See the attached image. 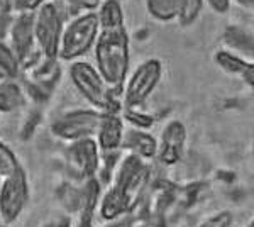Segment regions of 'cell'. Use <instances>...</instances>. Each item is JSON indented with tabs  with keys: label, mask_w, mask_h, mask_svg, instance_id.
I'll return each mask as SVG.
<instances>
[{
	"label": "cell",
	"mask_w": 254,
	"mask_h": 227,
	"mask_svg": "<svg viewBox=\"0 0 254 227\" xmlns=\"http://www.w3.org/2000/svg\"><path fill=\"white\" fill-rule=\"evenodd\" d=\"M95 12L98 36L92 49L93 67L114 92L122 93L130 65V39L124 10L119 0H102Z\"/></svg>",
	"instance_id": "6da1fadb"
},
{
	"label": "cell",
	"mask_w": 254,
	"mask_h": 227,
	"mask_svg": "<svg viewBox=\"0 0 254 227\" xmlns=\"http://www.w3.org/2000/svg\"><path fill=\"white\" fill-rule=\"evenodd\" d=\"M149 163L137 159L136 156L124 154L117 163L112 175V183L100 195L97 212L104 221H116L137 209L142 195L151 180Z\"/></svg>",
	"instance_id": "7a4b0ae2"
},
{
	"label": "cell",
	"mask_w": 254,
	"mask_h": 227,
	"mask_svg": "<svg viewBox=\"0 0 254 227\" xmlns=\"http://www.w3.org/2000/svg\"><path fill=\"white\" fill-rule=\"evenodd\" d=\"M69 78L75 88L92 109L98 112H116L122 110V93L114 92L105 83L100 73L92 63L83 60H76L69 63Z\"/></svg>",
	"instance_id": "3957f363"
},
{
	"label": "cell",
	"mask_w": 254,
	"mask_h": 227,
	"mask_svg": "<svg viewBox=\"0 0 254 227\" xmlns=\"http://www.w3.org/2000/svg\"><path fill=\"white\" fill-rule=\"evenodd\" d=\"M97 36V12H83V14L68 19L63 27V34H61L58 60L68 61V63L81 60L87 53L93 49Z\"/></svg>",
	"instance_id": "277c9868"
},
{
	"label": "cell",
	"mask_w": 254,
	"mask_h": 227,
	"mask_svg": "<svg viewBox=\"0 0 254 227\" xmlns=\"http://www.w3.org/2000/svg\"><path fill=\"white\" fill-rule=\"evenodd\" d=\"M163 76V63L158 58H147L129 73L122 86V109H142Z\"/></svg>",
	"instance_id": "5b68a950"
},
{
	"label": "cell",
	"mask_w": 254,
	"mask_h": 227,
	"mask_svg": "<svg viewBox=\"0 0 254 227\" xmlns=\"http://www.w3.org/2000/svg\"><path fill=\"white\" fill-rule=\"evenodd\" d=\"M64 24H66V17L56 0H48L34 12V39L43 56L58 58Z\"/></svg>",
	"instance_id": "8992f818"
},
{
	"label": "cell",
	"mask_w": 254,
	"mask_h": 227,
	"mask_svg": "<svg viewBox=\"0 0 254 227\" xmlns=\"http://www.w3.org/2000/svg\"><path fill=\"white\" fill-rule=\"evenodd\" d=\"M29 202V181L24 168L3 176L0 183V221L9 226L15 222Z\"/></svg>",
	"instance_id": "52a82bcc"
},
{
	"label": "cell",
	"mask_w": 254,
	"mask_h": 227,
	"mask_svg": "<svg viewBox=\"0 0 254 227\" xmlns=\"http://www.w3.org/2000/svg\"><path fill=\"white\" fill-rule=\"evenodd\" d=\"M100 114L95 109H75L63 112L53 121L51 134L61 141H78V139L93 138L97 133Z\"/></svg>",
	"instance_id": "ba28073f"
},
{
	"label": "cell",
	"mask_w": 254,
	"mask_h": 227,
	"mask_svg": "<svg viewBox=\"0 0 254 227\" xmlns=\"http://www.w3.org/2000/svg\"><path fill=\"white\" fill-rule=\"evenodd\" d=\"M7 44L17 56L20 70L41 56L34 39V14H14Z\"/></svg>",
	"instance_id": "9c48e42d"
},
{
	"label": "cell",
	"mask_w": 254,
	"mask_h": 227,
	"mask_svg": "<svg viewBox=\"0 0 254 227\" xmlns=\"http://www.w3.org/2000/svg\"><path fill=\"white\" fill-rule=\"evenodd\" d=\"M68 163L81 180L93 178L100 170V150L93 138L68 143Z\"/></svg>",
	"instance_id": "30bf717a"
},
{
	"label": "cell",
	"mask_w": 254,
	"mask_h": 227,
	"mask_svg": "<svg viewBox=\"0 0 254 227\" xmlns=\"http://www.w3.org/2000/svg\"><path fill=\"white\" fill-rule=\"evenodd\" d=\"M187 148V127L182 121H170L158 139L156 161L163 166H173L183 158Z\"/></svg>",
	"instance_id": "8fae6325"
},
{
	"label": "cell",
	"mask_w": 254,
	"mask_h": 227,
	"mask_svg": "<svg viewBox=\"0 0 254 227\" xmlns=\"http://www.w3.org/2000/svg\"><path fill=\"white\" fill-rule=\"evenodd\" d=\"M124 131H126V122L121 114L102 112L97 133L93 136V139L97 141L98 150H100V154L121 152Z\"/></svg>",
	"instance_id": "7c38bea8"
},
{
	"label": "cell",
	"mask_w": 254,
	"mask_h": 227,
	"mask_svg": "<svg viewBox=\"0 0 254 227\" xmlns=\"http://www.w3.org/2000/svg\"><path fill=\"white\" fill-rule=\"evenodd\" d=\"M158 139L149 131L136 129V127H126L124 138H122V152L136 156L137 159L151 163L156 159Z\"/></svg>",
	"instance_id": "4fadbf2b"
},
{
	"label": "cell",
	"mask_w": 254,
	"mask_h": 227,
	"mask_svg": "<svg viewBox=\"0 0 254 227\" xmlns=\"http://www.w3.org/2000/svg\"><path fill=\"white\" fill-rule=\"evenodd\" d=\"M214 63L227 75L239 76L244 83L253 86L254 65L251 60H246V58L236 55L229 49H219L214 55Z\"/></svg>",
	"instance_id": "5bb4252c"
},
{
	"label": "cell",
	"mask_w": 254,
	"mask_h": 227,
	"mask_svg": "<svg viewBox=\"0 0 254 227\" xmlns=\"http://www.w3.org/2000/svg\"><path fill=\"white\" fill-rule=\"evenodd\" d=\"M222 41L225 44V49L246 58V60L253 61L254 38H253L251 29L239 26V24H231V26H227L224 29Z\"/></svg>",
	"instance_id": "9a60e30c"
},
{
	"label": "cell",
	"mask_w": 254,
	"mask_h": 227,
	"mask_svg": "<svg viewBox=\"0 0 254 227\" xmlns=\"http://www.w3.org/2000/svg\"><path fill=\"white\" fill-rule=\"evenodd\" d=\"M24 102H26V93L19 78L0 80V115L15 112L24 105Z\"/></svg>",
	"instance_id": "2e32d148"
},
{
	"label": "cell",
	"mask_w": 254,
	"mask_h": 227,
	"mask_svg": "<svg viewBox=\"0 0 254 227\" xmlns=\"http://www.w3.org/2000/svg\"><path fill=\"white\" fill-rule=\"evenodd\" d=\"M147 14L163 24L173 22L178 17L180 0H144Z\"/></svg>",
	"instance_id": "e0dca14e"
},
{
	"label": "cell",
	"mask_w": 254,
	"mask_h": 227,
	"mask_svg": "<svg viewBox=\"0 0 254 227\" xmlns=\"http://www.w3.org/2000/svg\"><path fill=\"white\" fill-rule=\"evenodd\" d=\"M20 76V63L7 41H0V80H14Z\"/></svg>",
	"instance_id": "ac0fdd59"
},
{
	"label": "cell",
	"mask_w": 254,
	"mask_h": 227,
	"mask_svg": "<svg viewBox=\"0 0 254 227\" xmlns=\"http://www.w3.org/2000/svg\"><path fill=\"white\" fill-rule=\"evenodd\" d=\"M203 0H180V9L176 22L182 27H190L198 20L203 10Z\"/></svg>",
	"instance_id": "d6986e66"
},
{
	"label": "cell",
	"mask_w": 254,
	"mask_h": 227,
	"mask_svg": "<svg viewBox=\"0 0 254 227\" xmlns=\"http://www.w3.org/2000/svg\"><path fill=\"white\" fill-rule=\"evenodd\" d=\"M100 2L102 0H56L66 19H71L83 12H95Z\"/></svg>",
	"instance_id": "ffe728a7"
},
{
	"label": "cell",
	"mask_w": 254,
	"mask_h": 227,
	"mask_svg": "<svg viewBox=\"0 0 254 227\" xmlns=\"http://www.w3.org/2000/svg\"><path fill=\"white\" fill-rule=\"evenodd\" d=\"M121 115L124 119V122L129 127H136V129H144L147 131L149 127H153L154 117L151 114L144 112L142 109H122Z\"/></svg>",
	"instance_id": "44dd1931"
},
{
	"label": "cell",
	"mask_w": 254,
	"mask_h": 227,
	"mask_svg": "<svg viewBox=\"0 0 254 227\" xmlns=\"http://www.w3.org/2000/svg\"><path fill=\"white\" fill-rule=\"evenodd\" d=\"M20 168V163L15 152L10 150L3 141H0V176H7Z\"/></svg>",
	"instance_id": "7402d4cb"
},
{
	"label": "cell",
	"mask_w": 254,
	"mask_h": 227,
	"mask_svg": "<svg viewBox=\"0 0 254 227\" xmlns=\"http://www.w3.org/2000/svg\"><path fill=\"white\" fill-rule=\"evenodd\" d=\"M48 0H12V12L14 14H34Z\"/></svg>",
	"instance_id": "603a6c76"
},
{
	"label": "cell",
	"mask_w": 254,
	"mask_h": 227,
	"mask_svg": "<svg viewBox=\"0 0 254 227\" xmlns=\"http://www.w3.org/2000/svg\"><path fill=\"white\" fill-rule=\"evenodd\" d=\"M232 214L231 212H219L215 216L208 217L205 222H202L198 227H231Z\"/></svg>",
	"instance_id": "cb8c5ba5"
},
{
	"label": "cell",
	"mask_w": 254,
	"mask_h": 227,
	"mask_svg": "<svg viewBox=\"0 0 254 227\" xmlns=\"http://www.w3.org/2000/svg\"><path fill=\"white\" fill-rule=\"evenodd\" d=\"M203 5H207L208 9L215 14L222 15V14H227L231 10V0H203Z\"/></svg>",
	"instance_id": "d4e9b609"
},
{
	"label": "cell",
	"mask_w": 254,
	"mask_h": 227,
	"mask_svg": "<svg viewBox=\"0 0 254 227\" xmlns=\"http://www.w3.org/2000/svg\"><path fill=\"white\" fill-rule=\"evenodd\" d=\"M12 20H14V14L12 12L0 14V41H7V38H9Z\"/></svg>",
	"instance_id": "484cf974"
},
{
	"label": "cell",
	"mask_w": 254,
	"mask_h": 227,
	"mask_svg": "<svg viewBox=\"0 0 254 227\" xmlns=\"http://www.w3.org/2000/svg\"><path fill=\"white\" fill-rule=\"evenodd\" d=\"M80 217L78 222H76L75 227H95V212H85V210H80Z\"/></svg>",
	"instance_id": "4316f807"
},
{
	"label": "cell",
	"mask_w": 254,
	"mask_h": 227,
	"mask_svg": "<svg viewBox=\"0 0 254 227\" xmlns=\"http://www.w3.org/2000/svg\"><path fill=\"white\" fill-rule=\"evenodd\" d=\"M231 3H236L237 7H241V9L244 10H253L254 7V0H231Z\"/></svg>",
	"instance_id": "83f0119b"
},
{
	"label": "cell",
	"mask_w": 254,
	"mask_h": 227,
	"mask_svg": "<svg viewBox=\"0 0 254 227\" xmlns=\"http://www.w3.org/2000/svg\"><path fill=\"white\" fill-rule=\"evenodd\" d=\"M5 12H12V0H0V14H5Z\"/></svg>",
	"instance_id": "f1b7e54d"
},
{
	"label": "cell",
	"mask_w": 254,
	"mask_h": 227,
	"mask_svg": "<svg viewBox=\"0 0 254 227\" xmlns=\"http://www.w3.org/2000/svg\"><path fill=\"white\" fill-rule=\"evenodd\" d=\"M0 227H7V226L5 224H0Z\"/></svg>",
	"instance_id": "f546056e"
},
{
	"label": "cell",
	"mask_w": 254,
	"mask_h": 227,
	"mask_svg": "<svg viewBox=\"0 0 254 227\" xmlns=\"http://www.w3.org/2000/svg\"><path fill=\"white\" fill-rule=\"evenodd\" d=\"M0 183H2V176H0Z\"/></svg>",
	"instance_id": "4dcf8cb0"
},
{
	"label": "cell",
	"mask_w": 254,
	"mask_h": 227,
	"mask_svg": "<svg viewBox=\"0 0 254 227\" xmlns=\"http://www.w3.org/2000/svg\"><path fill=\"white\" fill-rule=\"evenodd\" d=\"M0 224H2V221H0Z\"/></svg>",
	"instance_id": "1f68e13d"
}]
</instances>
